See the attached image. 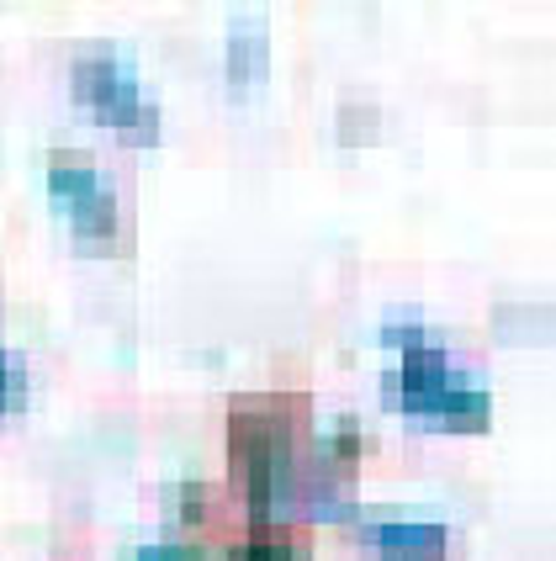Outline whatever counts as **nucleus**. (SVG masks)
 <instances>
[{
  "label": "nucleus",
  "mask_w": 556,
  "mask_h": 561,
  "mask_svg": "<svg viewBox=\"0 0 556 561\" xmlns=\"http://www.w3.org/2000/svg\"><path fill=\"white\" fill-rule=\"evenodd\" d=\"M254 69L265 75V59H254V48H249V27H239L234 32V75L245 80V75H254Z\"/></svg>",
  "instance_id": "nucleus-6"
},
{
  "label": "nucleus",
  "mask_w": 556,
  "mask_h": 561,
  "mask_svg": "<svg viewBox=\"0 0 556 561\" xmlns=\"http://www.w3.org/2000/svg\"><path fill=\"white\" fill-rule=\"evenodd\" d=\"M133 561H207V557L191 551V546H144Z\"/></svg>",
  "instance_id": "nucleus-7"
},
{
  "label": "nucleus",
  "mask_w": 556,
  "mask_h": 561,
  "mask_svg": "<svg viewBox=\"0 0 556 561\" xmlns=\"http://www.w3.org/2000/svg\"><path fill=\"white\" fill-rule=\"evenodd\" d=\"M361 535L387 561H445V525L434 519H366Z\"/></svg>",
  "instance_id": "nucleus-4"
},
{
  "label": "nucleus",
  "mask_w": 556,
  "mask_h": 561,
  "mask_svg": "<svg viewBox=\"0 0 556 561\" xmlns=\"http://www.w3.org/2000/svg\"><path fill=\"white\" fill-rule=\"evenodd\" d=\"M75 101L101 117L106 127H123L133 138H159V112L155 101L138 91V80L127 75L117 59H80L75 64Z\"/></svg>",
  "instance_id": "nucleus-2"
},
{
  "label": "nucleus",
  "mask_w": 556,
  "mask_h": 561,
  "mask_svg": "<svg viewBox=\"0 0 556 561\" xmlns=\"http://www.w3.org/2000/svg\"><path fill=\"white\" fill-rule=\"evenodd\" d=\"M22 403H27V366L22 355L0 350V413H16Z\"/></svg>",
  "instance_id": "nucleus-5"
},
{
  "label": "nucleus",
  "mask_w": 556,
  "mask_h": 561,
  "mask_svg": "<svg viewBox=\"0 0 556 561\" xmlns=\"http://www.w3.org/2000/svg\"><path fill=\"white\" fill-rule=\"evenodd\" d=\"M393 387H398L402 413H413V419H430L440 430H488V413H493L488 392L462 387L451 376L445 350H434V344H402V371Z\"/></svg>",
  "instance_id": "nucleus-1"
},
{
  "label": "nucleus",
  "mask_w": 556,
  "mask_h": 561,
  "mask_svg": "<svg viewBox=\"0 0 556 561\" xmlns=\"http://www.w3.org/2000/svg\"><path fill=\"white\" fill-rule=\"evenodd\" d=\"M48 191H54V202L75 218V228H80L86 239L106 244V239L117 233V196H112V186L95 175L91 164L59 159V164L48 170Z\"/></svg>",
  "instance_id": "nucleus-3"
}]
</instances>
